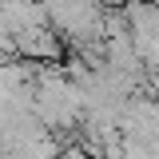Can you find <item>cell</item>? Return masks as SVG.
Listing matches in <instances>:
<instances>
[{"mask_svg": "<svg viewBox=\"0 0 159 159\" xmlns=\"http://www.w3.org/2000/svg\"><path fill=\"white\" fill-rule=\"evenodd\" d=\"M0 16L8 24V32H32V28H48V12L40 0H0Z\"/></svg>", "mask_w": 159, "mask_h": 159, "instance_id": "2", "label": "cell"}, {"mask_svg": "<svg viewBox=\"0 0 159 159\" xmlns=\"http://www.w3.org/2000/svg\"><path fill=\"white\" fill-rule=\"evenodd\" d=\"M16 40V56L20 60H32V64H48V60L64 56V40L52 32V28H32V32H20Z\"/></svg>", "mask_w": 159, "mask_h": 159, "instance_id": "1", "label": "cell"}]
</instances>
